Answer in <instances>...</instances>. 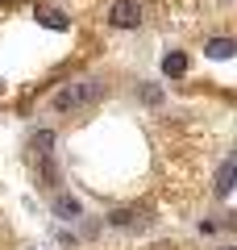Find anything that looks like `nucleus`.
<instances>
[{
  "label": "nucleus",
  "mask_w": 237,
  "mask_h": 250,
  "mask_svg": "<svg viewBox=\"0 0 237 250\" xmlns=\"http://www.w3.org/2000/svg\"><path fill=\"white\" fill-rule=\"evenodd\" d=\"M104 96V83L100 80H79V83H67V88L54 96V108H79V104H92V100Z\"/></svg>",
  "instance_id": "nucleus-1"
},
{
  "label": "nucleus",
  "mask_w": 237,
  "mask_h": 250,
  "mask_svg": "<svg viewBox=\"0 0 237 250\" xmlns=\"http://www.w3.org/2000/svg\"><path fill=\"white\" fill-rule=\"evenodd\" d=\"M108 25L113 29H138L141 25V4L138 0H117L108 9Z\"/></svg>",
  "instance_id": "nucleus-2"
},
{
  "label": "nucleus",
  "mask_w": 237,
  "mask_h": 250,
  "mask_svg": "<svg viewBox=\"0 0 237 250\" xmlns=\"http://www.w3.org/2000/svg\"><path fill=\"white\" fill-rule=\"evenodd\" d=\"M34 17H38V25L59 29V34H62V29H71V17H67L62 9H54V4H38V9H34Z\"/></svg>",
  "instance_id": "nucleus-3"
},
{
  "label": "nucleus",
  "mask_w": 237,
  "mask_h": 250,
  "mask_svg": "<svg viewBox=\"0 0 237 250\" xmlns=\"http://www.w3.org/2000/svg\"><path fill=\"white\" fill-rule=\"evenodd\" d=\"M204 54H208V59H233L237 42H233V38H212V42L204 46Z\"/></svg>",
  "instance_id": "nucleus-4"
},
{
  "label": "nucleus",
  "mask_w": 237,
  "mask_h": 250,
  "mask_svg": "<svg viewBox=\"0 0 237 250\" xmlns=\"http://www.w3.org/2000/svg\"><path fill=\"white\" fill-rule=\"evenodd\" d=\"M233 175H237V163L225 159L220 171H217V196H229V192H233Z\"/></svg>",
  "instance_id": "nucleus-5"
},
{
  "label": "nucleus",
  "mask_w": 237,
  "mask_h": 250,
  "mask_svg": "<svg viewBox=\"0 0 237 250\" xmlns=\"http://www.w3.org/2000/svg\"><path fill=\"white\" fill-rule=\"evenodd\" d=\"M146 221H150V217H141L138 208H121V213H113V225H117V229H141Z\"/></svg>",
  "instance_id": "nucleus-6"
},
{
  "label": "nucleus",
  "mask_w": 237,
  "mask_h": 250,
  "mask_svg": "<svg viewBox=\"0 0 237 250\" xmlns=\"http://www.w3.org/2000/svg\"><path fill=\"white\" fill-rule=\"evenodd\" d=\"M54 213H59L62 221H75V217L83 213V205H79L75 196H54Z\"/></svg>",
  "instance_id": "nucleus-7"
},
{
  "label": "nucleus",
  "mask_w": 237,
  "mask_h": 250,
  "mask_svg": "<svg viewBox=\"0 0 237 250\" xmlns=\"http://www.w3.org/2000/svg\"><path fill=\"white\" fill-rule=\"evenodd\" d=\"M162 71H167V75H183L187 71V54L183 50H171L167 59H162Z\"/></svg>",
  "instance_id": "nucleus-8"
},
{
  "label": "nucleus",
  "mask_w": 237,
  "mask_h": 250,
  "mask_svg": "<svg viewBox=\"0 0 237 250\" xmlns=\"http://www.w3.org/2000/svg\"><path fill=\"white\" fill-rule=\"evenodd\" d=\"M29 146H34V154H38V159H50L54 134H50V129H42V134H34V142H29Z\"/></svg>",
  "instance_id": "nucleus-9"
},
{
  "label": "nucleus",
  "mask_w": 237,
  "mask_h": 250,
  "mask_svg": "<svg viewBox=\"0 0 237 250\" xmlns=\"http://www.w3.org/2000/svg\"><path fill=\"white\" fill-rule=\"evenodd\" d=\"M141 96H146V104H158V100H162V92H158V88H146Z\"/></svg>",
  "instance_id": "nucleus-10"
},
{
  "label": "nucleus",
  "mask_w": 237,
  "mask_h": 250,
  "mask_svg": "<svg viewBox=\"0 0 237 250\" xmlns=\"http://www.w3.org/2000/svg\"><path fill=\"white\" fill-rule=\"evenodd\" d=\"M220 250H237V246H220Z\"/></svg>",
  "instance_id": "nucleus-11"
},
{
  "label": "nucleus",
  "mask_w": 237,
  "mask_h": 250,
  "mask_svg": "<svg viewBox=\"0 0 237 250\" xmlns=\"http://www.w3.org/2000/svg\"><path fill=\"white\" fill-rule=\"evenodd\" d=\"M0 92H4V83H0Z\"/></svg>",
  "instance_id": "nucleus-12"
}]
</instances>
